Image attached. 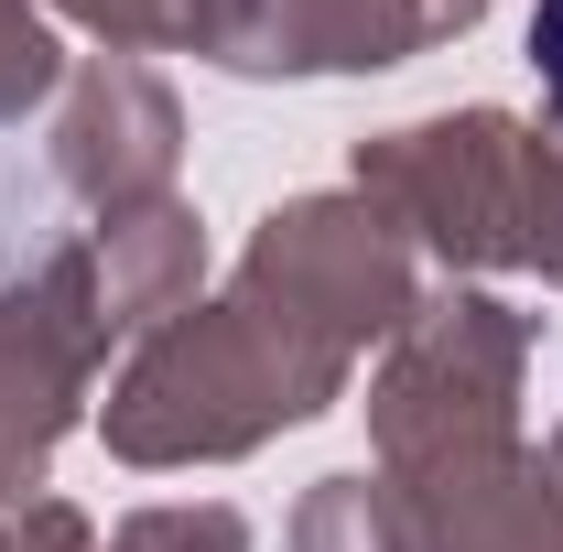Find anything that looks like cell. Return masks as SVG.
<instances>
[{"label":"cell","mask_w":563,"mask_h":552,"mask_svg":"<svg viewBox=\"0 0 563 552\" xmlns=\"http://www.w3.org/2000/svg\"><path fill=\"white\" fill-rule=\"evenodd\" d=\"M531 76H542V98H553V120H563V0L531 11Z\"/></svg>","instance_id":"6da1fadb"}]
</instances>
